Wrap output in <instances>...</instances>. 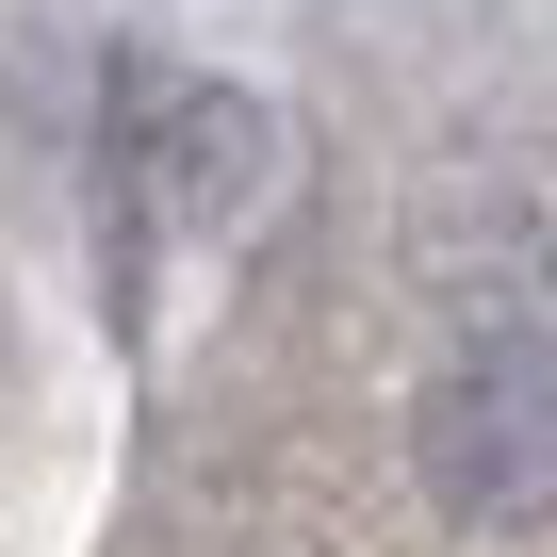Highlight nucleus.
Returning a JSON list of instances; mask_svg holds the SVG:
<instances>
[{
  "mask_svg": "<svg viewBox=\"0 0 557 557\" xmlns=\"http://www.w3.org/2000/svg\"><path fill=\"white\" fill-rule=\"evenodd\" d=\"M132 99L164 115V197H181L197 230H230V213L262 197V164H278V148H262V115H246L230 83H132Z\"/></svg>",
  "mask_w": 557,
  "mask_h": 557,
  "instance_id": "2",
  "label": "nucleus"
},
{
  "mask_svg": "<svg viewBox=\"0 0 557 557\" xmlns=\"http://www.w3.org/2000/svg\"><path fill=\"white\" fill-rule=\"evenodd\" d=\"M410 459L459 524H541L557 508V345L541 329H475L426 410H410Z\"/></svg>",
  "mask_w": 557,
  "mask_h": 557,
  "instance_id": "1",
  "label": "nucleus"
}]
</instances>
